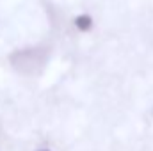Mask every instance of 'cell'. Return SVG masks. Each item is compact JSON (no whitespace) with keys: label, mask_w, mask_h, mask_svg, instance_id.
Returning <instances> with one entry per match:
<instances>
[{"label":"cell","mask_w":153,"mask_h":151,"mask_svg":"<svg viewBox=\"0 0 153 151\" xmlns=\"http://www.w3.org/2000/svg\"><path fill=\"white\" fill-rule=\"evenodd\" d=\"M36 151H52V150H50V148H38Z\"/></svg>","instance_id":"2"},{"label":"cell","mask_w":153,"mask_h":151,"mask_svg":"<svg viewBox=\"0 0 153 151\" xmlns=\"http://www.w3.org/2000/svg\"><path fill=\"white\" fill-rule=\"evenodd\" d=\"M73 23H75V27L80 32H89L93 29V25H94V21H93V18L89 14H78L73 20Z\"/></svg>","instance_id":"1"}]
</instances>
